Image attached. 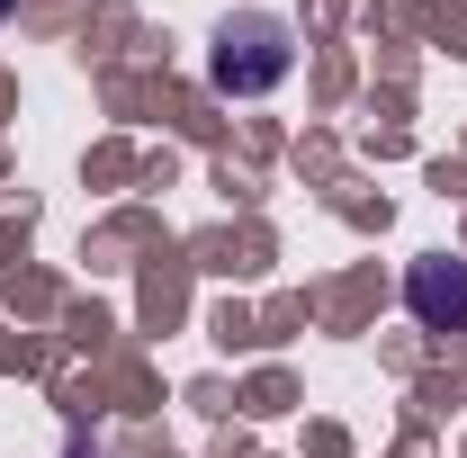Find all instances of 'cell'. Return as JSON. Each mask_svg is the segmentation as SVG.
I'll return each mask as SVG.
<instances>
[{"label": "cell", "instance_id": "cell-1", "mask_svg": "<svg viewBox=\"0 0 467 458\" xmlns=\"http://www.w3.org/2000/svg\"><path fill=\"white\" fill-rule=\"evenodd\" d=\"M288 27L270 18V9H243V18H225L216 27V55H207V72H216V90H234V99H252V90H279L288 81Z\"/></svg>", "mask_w": 467, "mask_h": 458}, {"label": "cell", "instance_id": "cell-2", "mask_svg": "<svg viewBox=\"0 0 467 458\" xmlns=\"http://www.w3.org/2000/svg\"><path fill=\"white\" fill-rule=\"evenodd\" d=\"M405 306L422 315V324H431V333L467 324V261H450V252L413 261V270H405Z\"/></svg>", "mask_w": 467, "mask_h": 458}]
</instances>
